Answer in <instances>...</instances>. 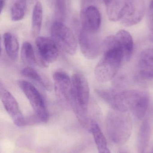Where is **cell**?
Segmentation results:
<instances>
[{
	"mask_svg": "<svg viewBox=\"0 0 153 153\" xmlns=\"http://www.w3.org/2000/svg\"><path fill=\"white\" fill-rule=\"evenodd\" d=\"M103 56L95 67L94 74L99 82H108L116 76L124 61L123 50L116 36L107 37L102 41Z\"/></svg>",
	"mask_w": 153,
	"mask_h": 153,
	"instance_id": "1",
	"label": "cell"
},
{
	"mask_svg": "<svg viewBox=\"0 0 153 153\" xmlns=\"http://www.w3.org/2000/svg\"><path fill=\"white\" fill-rule=\"evenodd\" d=\"M150 102L147 92L140 90H128L115 94L110 107L120 112L131 111L138 119L143 118Z\"/></svg>",
	"mask_w": 153,
	"mask_h": 153,
	"instance_id": "2",
	"label": "cell"
},
{
	"mask_svg": "<svg viewBox=\"0 0 153 153\" xmlns=\"http://www.w3.org/2000/svg\"><path fill=\"white\" fill-rule=\"evenodd\" d=\"M71 108L78 121L84 127L89 129L92 120L88 117L90 100V87L85 76L76 73L72 77Z\"/></svg>",
	"mask_w": 153,
	"mask_h": 153,
	"instance_id": "3",
	"label": "cell"
},
{
	"mask_svg": "<svg viewBox=\"0 0 153 153\" xmlns=\"http://www.w3.org/2000/svg\"><path fill=\"white\" fill-rule=\"evenodd\" d=\"M126 112L113 110L107 116L106 128L110 140L117 144L127 142L132 132V123Z\"/></svg>",
	"mask_w": 153,
	"mask_h": 153,
	"instance_id": "4",
	"label": "cell"
},
{
	"mask_svg": "<svg viewBox=\"0 0 153 153\" xmlns=\"http://www.w3.org/2000/svg\"><path fill=\"white\" fill-rule=\"evenodd\" d=\"M52 38L62 50L70 55L76 53L77 43L71 30L61 22H54L51 27Z\"/></svg>",
	"mask_w": 153,
	"mask_h": 153,
	"instance_id": "5",
	"label": "cell"
},
{
	"mask_svg": "<svg viewBox=\"0 0 153 153\" xmlns=\"http://www.w3.org/2000/svg\"><path fill=\"white\" fill-rule=\"evenodd\" d=\"M19 85L29 101L33 109V114L41 123H46L49 119V113L44 99L37 89L29 82L20 81Z\"/></svg>",
	"mask_w": 153,
	"mask_h": 153,
	"instance_id": "6",
	"label": "cell"
},
{
	"mask_svg": "<svg viewBox=\"0 0 153 153\" xmlns=\"http://www.w3.org/2000/svg\"><path fill=\"white\" fill-rule=\"evenodd\" d=\"M36 62L40 67L46 68L54 62L58 56V49L52 38L39 36L36 39Z\"/></svg>",
	"mask_w": 153,
	"mask_h": 153,
	"instance_id": "7",
	"label": "cell"
},
{
	"mask_svg": "<svg viewBox=\"0 0 153 153\" xmlns=\"http://www.w3.org/2000/svg\"><path fill=\"white\" fill-rule=\"evenodd\" d=\"M54 89L58 104L63 108H71L72 78L63 71H57L53 74Z\"/></svg>",
	"mask_w": 153,
	"mask_h": 153,
	"instance_id": "8",
	"label": "cell"
},
{
	"mask_svg": "<svg viewBox=\"0 0 153 153\" xmlns=\"http://www.w3.org/2000/svg\"><path fill=\"white\" fill-rule=\"evenodd\" d=\"M0 96L4 107L13 123L17 126H25V117L20 109L18 102L1 82L0 84Z\"/></svg>",
	"mask_w": 153,
	"mask_h": 153,
	"instance_id": "9",
	"label": "cell"
},
{
	"mask_svg": "<svg viewBox=\"0 0 153 153\" xmlns=\"http://www.w3.org/2000/svg\"><path fill=\"white\" fill-rule=\"evenodd\" d=\"M82 28L79 31L78 39L82 53L88 59H94L102 52V42L97 39L94 35Z\"/></svg>",
	"mask_w": 153,
	"mask_h": 153,
	"instance_id": "10",
	"label": "cell"
},
{
	"mask_svg": "<svg viewBox=\"0 0 153 153\" xmlns=\"http://www.w3.org/2000/svg\"><path fill=\"white\" fill-rule=\"evenodd\" d=\"M82 28L90 33L95 34L101 24V16L99 10L93 5L83 9L81 13Z\"/></svg>",
	"mask_w": 153,
	"mask_h": 153,
	"instance_id": "11",
	"label": "cell"
},
{
	"mask_svg": "<svg viewBox=\"0 0 153 153\" xmlns=\"http://www.w3.org/2000/svg\"><path fill=\"white\" fill-rule=\"evenodd\" d=\"M137 66L138 74L142 78L153 80V48H147L141 53Z\"/></svg>",
	"mask_w": 153,
	"mask_h": 153,
	"instance_id": "12",
	"label": "cell"
},
{
	"mask_svg": "<svg viewBox=\"0 0 153 153\" xmlns=\"http://www.w3.org/2000/svg\"><path fill=\"white\" fill-rule=\"evenodd\" d=\"M115 36L123 50L124 61H129L134 50V41L132 36L128 31L125 30H120Z\"/></svg>",
	"mask_w": 153,
	"mask_h": 153,
	"instance_id": "13",
	"label": "cell"
},
{
	"mask_svg": "<svg viewBox=\"0 0 153 153\" xmlns=\"http://www.w3.org/2000/svg\"><path fill=\"white\" fill-rule=\"evenodd\" d=\"M3 43L9 58L12 61H16L19 50V42L16 37L12 33L6 32L3 35Z\"/></svg>",
	"mask_w": 153,
	"mask_h": 153,
	"instance_id": "14",
	"label": "cell"
},
{
	"mask_svg": "<svg viewBox=\"0 0 153 153\" xmlns=\"http://www.w3.org/2000/svg\"><path fill=\"white\" fill-rule=\"evenodd\" d=\"M21 74L27 78L37 82L46 90L49 91L52 90L53 86L49 80L32 67H25L22 70Z\"/></svg>",
	"mask_w": 153,
	"mask_h": 153,
	"instance_id": "15",
	"label": "cell"
},
{
	"mask_svg": "<svg viewBox=\"0 0 153 153\" xmlns=\"http://www.w3.org/2000/svg\"><path fill=\"white\" fill-rule=\"evenodd\" d=\"M151 129L150 123L147 120L143 122L140 127L137 139V147L139 153H145L149 145Z\"/></svg>",
	"mask_w": 153,
	"mask_h": 153,
	"instance_id": "16",
	"label": "cell"
},
{
	"mask_svg": "<svg viewBox=\"0 0 153 153\" xmlns=\"http://www.w3.org/2000/svg\"><path fill=\"white\" fill-rule=\"evenodd\" d=\"M43 20V7L40 2L36 3L33 8L31 20V31L34 37L39 34Z\"/></svg>",
	"mask_w": 153,
	"mask_h": 153,
	"instance_id": "17",
	"label": "cell"
},
{
	"mask_svg": "<svg viewBox=\"0 0 153 153\" xmlns=\"http://www.w3.org/2000/svg\"><path fill=\"white\" fill-rule=\"evenodd\" d=\"M21 59L22 63L27 67H31L37 64L36 53L29 42H25L22 44L21 51Z\"/></svg>",
	"mask_w": 153,
	"mask_h": 153,
	"instance_id": "18",
	"label": "cell"
},
{
	"mask_svg": "<svg viewBox=\"0 0 153 153\" xmlns=\"http://www.w3.org/2000/svg\"><path fill=\"white\" fill-rule=\"evenodd\" d=\"M25 10L24 8L13 3L11 8V17L12 20L13 21L21 20L25 15Z\"/></svg>",
	"mask_w": 153,
	"mask_h": 153,
	"instance_id": "19",
	"label": "cell"
},
{
	"mask_svg": "<svg viewBox=\"0 0 153 153\" xmlns=\"http://www.w3.org/2000/svg\"><path fill=\"white\" fill-rule=\"evenodd\" d=\"M65 0H56L55 10L60 18H63L65 14Z\"/></svg>",
	"mask_w": 153,
	"mask_h": 153,
	"instance_id": "20",
	"label": "cell"
},
{
	"mask_svg": "<svg viewBox=\"0 0 153 153\" xmlns=\"http://www.w3.org/2000/svg\"><path fill=\"white\" fill-rule=\"evenodd\" d=\"M150 21L149 26L151 30L153 31V0L151 1L150 4Z\"/></svg>",
	"mask_w": 153,
	"mask_h": 153,
	"instance_id": "21",
	"label": "cell"
},
{
	"mask_svg": "<svg viewBox=\"0 0 153 153\" xmlns=\"http://www.w3.org/2000/svg\"><path fill=\"white\" fill-rule=\"evenodd\" d=\"M13 3L18 4L24 9H26L27 0H14Z\"/></svg>",
	"mask_w": 153,
	"mask_h": 153,
	"instance_id": "22",
	"label": "cell"
},
{
	"mask_svg": "<svg viewBox=\"0 0 153 153\" xmlns=\"http://www.w3.org/2000/svg\"><path fill=\"white\" fill-rule=\"evenodd\" d=\"M98 150L99 153H111L107 148V146L100 147V148H98Z\"/></svg>",
	"mask_w": 153,
	"mask_h": 153,
	"instance_id": "23",
	"label": "cell"
},
{
	"mask_svg": "<svg viewBox=\"0 0 153 153\" xmlns=\"http://www.w3.org/2000/svg\"><path fill=\"white\" fill-rule=\"evenodd\" d=\"M5 0H0V7H1V11L2 12L4 5H5Z\"/></svg>",
	"mask_w": 153,
	"mask_h": 153,
	"instance_id": "24",
	"label": "cell"
},
{
	"mask_svg": "<svg viewBox=\"0 0 153 153\" xmlns=\"http://www.w3.org/2000/svg\"><path fill=\"white\" fill-rule=\"evenodd\" d=\"M113 0H103V1L105 3L106 6H107L109 5L113 2Z\"/></svg>",
	"mask_w": 153,
	"mask_h": 153,
	"instance_id": "25",
	"label": "cell"
},
{
	"mask_svg": "<svg viewBox=\"0 0 153 153\" xmlns=\"http://www.w3.org/2000/svg\"><path fill=\"white\" fill-rule=\"evenodd\" d=\"M153 153V151H152V153Z\"/></svg>",
	"mask_w": 153,
	"mask_h": 153,
	"instance_id": "26",
	"label": "cell"
}]
</instances>
